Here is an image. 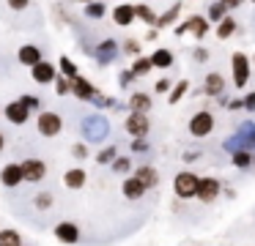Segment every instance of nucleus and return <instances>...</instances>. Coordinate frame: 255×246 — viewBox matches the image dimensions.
<instances>
[{"instance_id": "36", "label": "nucleus", "mask_w": 255, "mask_h": 246, "mask_svg": "<svg viewBox=\"0 0 255 246\" xmlns=\"http://www.w3.org/2000/svg\"><path fill=\"white\" fill-rule=\"evenodd\" d=\"M233 164H236L239 169L253 167V156H250V151H239V153H233Z\"/></svg>"}, {"instance_id": "2", "label": "nucleus", "mask_w": 255, "mask_h": 246, "mask_svg": "<svg viewBox=\"0 0 255 246\" xmlns=\"http://www.w3.org/2000/svg\"><path fill=\"white\" fill-rule=\"evenodd\" d=\"M198 186H200V178L195 172H178L176 180H173V191H176V197H181V200L198 197Z\"/></svg>"}, {"instance_id": "43", "label": "nucleus", "mask_w": 255, "mask_h": 246, "mask_svg": "<svg viewBox=\"0 0 255 246\" xmlns=\"http://www.w3.org/2000/svg\"><path fill=\"white\" fill-rule=\"evenodd\" d=\"M72 153H74V159H85V156H88V145H83V142H77V145L72 148Z\"/></svg>"}, {"instance_id": "17", "label": "nucleus", "mask_w": 255, "mask_h": 246, "mask_svg": "<svg viewBox=\"0 0 255 246\" xmlns=\"http://www.w3.org/2000/svg\"><path fill=\"white\" fill-rule=\"evenodd\" d=\"M30 74H33V82H39V85H50V82H55L58 80V74H55V66L52 63H39L36 69H30Z\"/></svg>"}, {"instance_id": "10", "label": "nucleus", "mask_w": 255, "mask_h": 246, "mask_svg": "<svg viewBox=\"0 0 255 246\" xmlns=\"http://www.w3.org/2000/svg\"><path fill=\"white\" fill-rule=\"evenodd\" d=\"M3 115L8 118V123H14V126H22V123H28V118H30V109L25 107L22 101H8L6 104V109H3Z\"/></svg>"}, {"instance_id": "35", "label": "nucleus", "mask_w": 255, "mask_h": 246, "mask_svg": "<svg viewBox=\"0 0 255 246\" xmlns=\"http://www.w3.org/2000/svg\"><path fill=\"white\" fill-rule=\"evenodd\" d=\"M33 205L39 208V211H50L52 208V194L50 191H39V194L33 197Z\"/></svg>"}, {"instance_id": "23", "label": "nucleus", "mask_w": 255, "mask_h": 246, "mask_svg": "<svg viewBox=\"0 0 255 246\" xmlns=\"http://www.w3.org/2000/svg\"><path fill=\"white\" fill-rule=\"evenodd\" d=\"M129 109H132V112L145 115L151 109V96H148V93H132V96H129Z\"/></svg>"}, {"instance_id": "5", "label": "nucleus", "mask_w": 255, "mask_h": 246, "mask_svg": "<svg viewBox=\"0 0 255 246\" xmlns=\"http://www.w3.org/2000/svg\"><path fill=\"white\" fill-rule=\"evenodd\" d=\"M211 131H214V115L209 112V109H200V112L192 115V120H189V134L192 137H209Z\"/></svg>"}, {"instance_id": "4", "label": "nucleus", "mask_w": 255, "mask_h": 246, "mask_svg": "<svg viewBox=\"0 0 255 246\" xmlns=\"http://www.w3.org/2000/svg\"><path fill=\"white\" fill-rule=\"evenodd\" d=\"M36 129H39L41 137H58V134L63 131V118H61L58 112H50V109H44V112H39Z\"/></svg>"}, {"instance_id": "11", "label": "nucleus", "mask_w": 255, "mask_h": 246, "mask_svg": "<svg viewBox=\"0 0 255 246\" xmlns=\"http://www.w3.org/2000/svg\"><path fill=\"white\" fill-rule=\"evenodd\" d=\"M22 180H25V175H22V164L11 162V164H6V167L0 169V183L8 186V189H17V186L22 183Z\"/></svg>"}, {"instance_id": "9", "label": "nucleus", "mask_w": 255, "mask_h": 246, "mask_svg": "<svg viewBox=\"0 0 255 246\" xmlns=\"http://www.w3.org/2000/svg\"><path fill=\"white\" fill-rule=\"evenodd\" d=\"M22 175L28 183H39V180H44L47 175V164L41 162V159H25L22 162Z\"/></svg>"}, {"instance_id": "13", "label": "nucleus", "mask_w": 255, "mask_h": 246, "mask_svg": "<svg viewBox=\"0 0 255 246\" xmlns=\"http://www.w3.org/2000/svg\"><path fill=\"white\" fill-rule=\"evenodd\" d=\"M96 93H99V90L91 85V80H85V77L72 80V96H74V98H80V101H94Z\"/></svg>"}, {"instance_id": "42", "label": "nucleus", "mask_w": 255, "mask_h": 246, "mask_svg": "<svg viewBox=\"0 0 255 246\" xmlns=\"http://www.w3.org/2000/svg\"><path fill=\"white\" fill-rule=\"evenodd\" d=\"M129 148H132V153H145V151H148V142H145V140H132V145H129Z\"/></svg>"}, {"instance_id": "48", "label": "nucleus", "mask_w": 255, "mask_h": 246, "mask_svg": "<svg viewBox=\"0 0 255 246\" xmlns=\"http://www.w3.org/2000/svg\"><path fill=\"white\" fill-rule=\"evenodd\" d=\"M228 109H244V101L242 98H231V101H228Z\"/></svg>"}, {"instance_id": "44", "label": "nucleus", "mask_w": 255, "mask_h": 246, "mask_svg": "<svg viewBox=\"0 0 255 246\" xmlns=\"http://www.w3.org/2000/svg\"><path fill=\"white\" fill-rule=\"evenodd\" d=\"M154 90H156V93H170V90H173V87H170V80H156Z\"/></svg>"}, {"instance_id": "37", "label": "nucleus", "mask_w": 255, "mask_h": 246, "mask_svg": "<svg viewBox=\"0 0 255 246\" xmlns=\"http://www.w3.org/2000/svg\"><path fill=\"white\" fill-rule=\"evenodd\" d=\"M110 169H113V172H118V175H127L129 169H132V162H129L127 156H118L116 162L110 164Z\"/></svg>"}, {"instance_id": "41", "label": "nucleus", "mask_w": 255, "mask_h": 246, "mask_svg": "<svg viewBox=\"0 0 255 246\" xmlns=\"http://www.w3.org/2000/svg\"><path fill=\"white\" fill-rule=\"evenodd\" d=\"M132 80H134V74H132V69H124L121 74H118V85L121 87H127V85H132Z\"/></svg>"}, {"instance_id": "34", "label": "nucleus", "mask_w": 255, "mask_h": 246, "mask_svg": "<svg viewBox=\"0 0 255 246\" xmlns=\"http://www.w3.org/2000/svg\"><path fill=\"white\" fill-rule=\"evenodd\" d=\"M61 77H66V80H77V66H74L72 58H61Z\"/></svg>"}, {"instance_id": "47", "label": "nucleus", "mask_w": 255, "mask_h": 246, "mask_svg": "<svg viewBox=\"0 0 255 246\" xmlns=\"http://www.w3.org/2000/svg\"><path fill=\"white\" fill-rule=\"evenodd\" d=\"M8 8L11 11H25L28 8V0H8Z\"/></svg>"}, {"instance_id": "24", "label": "nucleus", "mask_w": 255, "mask_h": 246, "mask_svg": "<svg viewBox=\"0 0 255 246\" xmlns=\"http://www.w3.org/2000/svg\"><path fill=\"white\" fill-rule=\"evenodd\" d=\"M173 60H176V58H173L170 49H156V52L151 55V63H154L156 69H170Z\"/></svg>"}, {"instance_id": "27", "label": "nucleus", "mask_w": 255, "mask_h": 246, "mask_svg": "<svg viewBox=\"0 0 255 246\" xmlns=\"http://www.w3.org/2000/svg\"><path fill=\"white\" fill-rule=\"evenodd\" d=\"M233 33H236V19H233V16H228V19H222L220 25H217V38H222V41L231 38Z\"/></svg>"}, {"instance_id": "26", "label": "nucleus", "mask_w": 255, "mask_h": 246, "mask_svg": "<svg viewBox=\"0 0 255 246\" xmlns=\"http://www.w3.org/2000/svg\"><path fill=\"white\" fill-rule=\"evenodd\" d=\"M134 8H137V19H143L145 25H151V27H156V25H159V16H156V14H154V11H151L145 3H137Z\"/></svg>"}, {"instance_id": "51", "label": "nucleus", "mask_w": 255, "mask_h": 246, "mask_svg": "<svg viewBox=\"0 0 255 246\" xmlns=\"http://www.w3.org/2000/svg\"><path fill=\"white\" fill-rule=\"evenodd\" d=\"M253 63H255V58H253Z\"/></svg>"}, {"instance_id": "32", "label": "nucleus", "mask_w": 255, "mask_h": 246, "mask_svg": "<svg viewBox=\"0 0 255 246\" xmlns=\"http://www.w3.org/2000/svg\"><path fill=\"white\" fill-rule=\"evenodd\" d=\"M83 14L88 16V19H102V16L107 14V8H105V3H85Z\"/></svg>"}, {"instance_id": "30", "label": "nucleus", "mask_w": 255, "mask_h": 246, "mask_svg": "<svg viewBox=\"0 0 255 246\" xmlns=\"http://www.w3.org/2000/svg\"><path fill=\"white\" fill-rule=\"evenodd\" d=\"M151 69H154L151 58H134V63H132V74H134V77H145Z\"/></svg>"}, {"instance_id": "6", "label": "nucleus", "mask_w": 255, "mask_h": 246, "mask_svg": "<svg viewBox=\"0 0 255 246\" xmlns=\"http://www.w3.org/2000/svg\"><path fill=\"white\" fill-rule=\"evenodd\" d=\"M187 33H192L195 38L209 36V19H206V16H189L187 22L176 25V36H187Z\"/></svg>"}, {"instance_id": "46", "label": "nucleus", "mask_w": 255, "mask_h": 246, "mask_svg": "<svg viewBox=\"0 0 255 246\" xmlns=\"http://www.w3.org/2000/svg\"><path fill=\"white\" fill-rule=\"evenodd\" d=\"M192 55H195V60H198V63H206V60H209V49H206V47H198Z\"/></svg>"}, {"instance_id": "20", "label": "nucleus", "mask_w": 255, "mask_h": 246, "mask_svg": "<svg viewBox=\"0 0 255 246\" xmlns=\"http://www.w3.org/2000/svg\"><path fill=\"white\" fill-rule=\"evenodd\" d=\"M134 178H137L140 183L145 186V189H154V186H159V172H156L154 167H148V164L134 169Z\"/></svg>"}, {"instance_id": "28", "label": "nucleus", "mask_w": 255, "mask_h": 246, "mask_svg": "<svg viewBox=\"0 0 255 246\" xmlns=\"http://www.w3.org/2000/svg\"><path fill=\"white\" fill-rule=\"evenodd\" d=\"M189 90V80H178L176 85H173V90H170V96H167V101L170 104H178L184 98V93Z\"/></svg>"}, {"instance_id": "40", "label": "nucleus", "mask_w": 255, "mask_h": 246, "mask_svg": "<svg viewBox=\"0 0 255 246\" xmlns=\"http://www.w3.org/2000/svg\"><path fill=\"white\" fill-rule=\"evenodd\" d=\"M124 52H127V55H134V58H140V41L129 38V41L124 44Z\"/></svg>"}, {"instance_id": "7", "label": "nucleus", "mask_w": 255, "mask_h": 246, "mask_svg": "<svg viewBox=\"0 0 255 246\" xmlns=\"http://www.w3.org/2000/svg\"><path fill=\"white\" fill-rule=\"evenodd\" d=\"M127 131L132 134V140H145V134H148V129H151V123H148V118L145 115H140V112H129L127 115Z\"/></svg>"}, {"instance_id": "50", "label": "nucleus", "mask_w": 255, "mask_h": 246, "mask_svg": "<svg viewBox=\"0 0 255 246\" xmlns=\"http://www.w3.org/2000/svg\"><path fill=\"white\" fill-rule=\"evenodd\" d=\"M3 148H6V137H3V131H0V153H3Z\"/></svg>"}, {"instance_id": "29", "label": "nucleus", "mask_w": 255, "mask_h": 246, "mask_svg": "<svg viewBox=\"0 0 255 246\" xmlns=\"http://www.w3.org/2000/svg\"><path fill=\"white\" fill-rule=\"evenodd\" d=\"M0 246H22L17 230H0Z\"/></svg>"}, {"instance_id": "25", "label": "nucleus", "mask_w": 255, "mask_h": 246, "mask_svg": "<svg viewBox=\"0 0 255 246\" xmlns=\"http://www.w3.org/2000/svg\"><path fill=\"white\" fill-rule=\"evenodd\" d=\"M228 3H211L209 5V22H217V25H220L222 19H228Z\"/></svg>"}, {"instance_id": "3", "label": "nucleus", "mask_w": 255, "mask_h": 246, "mask_svg": "<svg viewBox=\"0 0 255 246\" xmlns=\"http://www.w3.org/2000/svg\"><path fill=\"white\" fill-rule=\"evenodd\" d=\"M231 69H233V85L244 87L250 82V69H253V60L244 52H233L231 55Z\"/></svg>"}, {"instance_id": "31", "label": "nucleus", "mask_w": 255, "mask_h": 246, "mask_svg": "<svg viewBox=\"0 0 255 246\" xmlns=\"http://www.w3.org/2000/svg\"><path fill=\"white\" fill-rule=\"evenodd\" d=\"M118 159V148L116 145H107V148H102L99 153H96V162L99 164H113Z\"/></svg>"}, {"instance_id": "22", "label": "nucleus", "mask_w": 255, "mask_h": 246, "mask_svg": "<svg viewBox=\"0 0 255 246\" xmlns=\"http://www.w3.org/2000/svg\"><path fill=\"white\" fill-rule=\"evenodd\" d=\"M236 134H239V140H242L244 151H255V123H253V120L242 123V129H239Z\"/></svg>"}, {"instance_id": "33", "label": "nucleus", "mask_w": 255, "mask_h": 246, "mask_svg": "<svg viewBox=\"0 0 255 246\" xmlns=\"http://www.w3.org/2000/svg\"><path fill=\"white\" fill-rule=\"evenodd\" d=\"M178 11H181V3H173L170 8H167L165 14L159 16V25H156V27H167V25H173V22H176V16H178Z\"/></svg>"}, {"instance_id": "39", "label": "nucleus", "mask_w": 255, "mask_h": 246, "mask_svg": "<svg viewBox=\"0 0 255 246\" xmlns=\"http://www.w3.org/2000/svg\"><path fill=\"white\" fill-rule=\"evenodd\" d=\"M19 101H22L30 112H33V109H41V98L39 96H19Z\"/></svg>"}, {"instance_id": "15", "label": "nucleus", "mask_w": 255, "mask_h": 246, "mask_svg": "<svg viewBox=\"0 0 255 246\" xmlns=\"http://www.w3.org/2000/svg\"><path fill=\"white\" fill-rule=\"evenodd\" d=\"M17 60H19L22 66H30V69H36L39 63H44V58H41V49L33 47V44H25V47H19Z\"/></svg>"}, {"instance_id": "45", "label": "nucleus", "mask_w": 255, "mask_h": 246, "mask_svg": "<svg viewBox=\"0 0 255 246\" xmlns=\"http://www.w3.org/2000/svg\"><path fill=\"white\" fill-rule=\"evenodd\" d=\"M242 101H244V109H247V112H255V90H253V93H247V96H244Z\"/></svg>"}, {"instance_id": "21", "label": "nucleus", "mask_w": 255, "mask_h": 246, "mask_svg": "<svg viewBox=\"0 0 255 246\" xmlns=\"http://www.w3.org/2000/svg\"><path fill=\"white\" fill-rule=\"evenodd\" d=\"M222 87H225V80H222V74H217V71H211V74L203 80V93L206 96H220Z\"/></svg>"}, {"instance_id": "12", "label": "nucleus", "mask_w": 255, "mask_h": 246, "mask_svg": "<svg viewBox=\"0 0 255 246\" xmlns=\"http://www.w3.org/2000/svg\"><path fill=\"white\" fill-rule=\"evenodd\" d=\"M134 19H137V8H134L132 3H118L116 8H113V22H116L118 27H129Z\"/></svg>"}, {"instance_id": "18", "label": "nucleus", "mask_w": 255, "mask_h": 246, "mask_svg": "<svg viewBox=\"0 0 255 246\" xmlns=\"http://www.w3.org/2000/svg\"><path fill=\"white\" fill-rule=\"evenodd\" d=\"M85 180H88V175H85V169L83 167H72V169H66L63 172V183H66V189H83L85 186Z\"/></svg>"}, {"instance_id": "38", "label": "nucleus", "mask_w": 255, "mask_h": 246, "mask_svg": "<svg viewBox=\"0 0 255 246\" xmlns=\"http://www.w3.org/2000/svg\"><path fill=\"white\" fill-rule=\"evenodd\" d=\"M55 93H58V96H66V93H72V80H66V77H58V80H55Z\"/></svg>"}, {"instance_id": "8", "label": "nucleus", "mask_w": 255, "mask_h": 246, "mask_svg": "<svg viewBox=\"0 0 255 246\" xmlns=\"http://www.w3.org/2000/svg\"><path fill=\"white\" fill-rule=\"evenodd\" d=\"M116 55H118L116 38H105V41H99V44H96V49H94V58H96V63H99V66H110L113 60H116Z\"/></svg>"}, {"instance_id": "19", "label": "nucleus", "mask_w": 255, "mask_h": 246, "mask_svg": "<svg viewBox=\"0 0 255 246\" xmlns=\"http://www.w3.org/2000/svg\"><path fill=\"white\" fill-rule=\"evenodd\" d=\"M121 191H124V197H127V200H140V197H145V191H148V189H145V186H143V183H140V180L132 175V178L124 180Z\"/></svg>"}, {"instance_id": "16", "label": "nucleus", "mask_w": 255, "mask_h": 246, "mask_svg": "<svg viewBox=\"0 0 255 246\" xmlns=\"http://www.w3.org/2000/svg\"><path fill=\"white\" fill-rule=\"evenodd\" d=\"M55 238L61 241V244H77L80 227L74 222H61V224H55Z\"/></svg>"}, {"instance_id": "1", "label": "nucleus", "mask_w": 255, "mask_h": 246, "mask_svg": "<svg viewBox=\"0 0 255 246\" xmlns=\"http://www.w3.org/2000/svg\"><path fill=\"white\" fill-rule=\"evenodd\" d=\"M80 131H83L85 142H105L107 134H110V123H107L105 115H88L80 123Z\"/></svg>"}, {"instance_id": "14", "label": "nucleus", "mask_w": 255, "mask_h": 246, "mask_svg": "<svg viewBox=\"0 0 255 246\" xmlns=\"http://www.w3.org/2000/svg\"><path fill=\"white\" fill-rule=\"evenodd\" d=\"M222 191V183L217 178H200V186H198V200L200 202H211L217 200V194Z\"/></svg>"}, {"instance_id": "49", "label": "nucleus", "mask_w": 255, "mask_h": 246, "mask_svg": "<svg viewBox=\"0 0 255 246\" xmlns=\"http://www.w3.org/2000/svg\"><path fill=\"white\" fill-rule=\"evenodd\" d=\"M156 36H159V30H156V27H151V30L148 33H145V38H148V41H154V38Z\"/></svg>"}]
</instances>
